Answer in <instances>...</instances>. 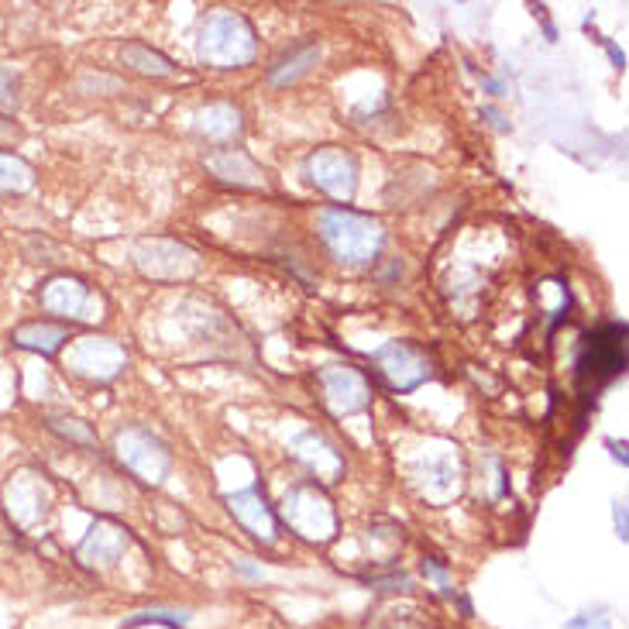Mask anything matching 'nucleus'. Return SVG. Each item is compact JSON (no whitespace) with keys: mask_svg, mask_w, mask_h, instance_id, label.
Returning a JSON list of instances; mask_svg holds the SVG:
<instances>
[{"mask_svg":"<svg viewBox=\"0 0 629 629\" xmlns=\"http://www.w3.org/2000/svg\"><path fill=\"white\" fill-rule=\"evenodd\" d=\"M45 427L55 434V437H63L76 447H97V434L94 427L86 424V419L79 416H66V413H55V416H45Z\"/></svg>","mask_w":629,"mask_h":629,"instance_id":"5701e85b","label":"nucleus"},{"mask_svg":"<svg viewBox=\"0 0 629 629\" xmlns=\"http://www.w3.org/2000/svg\"><path fill=\"white\" fill-rule=\"evenodd\" d=\"M458 458L455 455H437V451H427L424 465H419V486L430 499H451L458 492Z\"/></svg>","mask_w":629,"mask_h":629,"instance_id":"f3484780","label":"nucleus"},{"mask_svg":"<svg viewBox=\"0 0 629 629\" xmlns=\"http://www.w3.org/2000/svg\"><path fill=\"white\" fill-rule=\"evenodd\" d=\"M24 255L32 258V262H45V265H52V262H58L63 258V248H58L55 242H49V237H28L24 242Z\"/></svg>","mask_w":629,"mask_h":629,"instance_id":"393cba45","label":"nucleus"},{"mask_svg":"<svg viewBox=\"0 0 629 629\" xmlns=\"http://www.w3.org/2000/svg\"><path fill=\"white\" fill-rule=\"evenodd\" d=\"M626 327L622 323H612V327H603V331H595L591 338H585V354H582V379L591 385H603L606 379L619 375L622 365H626Z\"/></svg>","mask_w":629,"mask_h":629,"instance_id":"f8f14e48","label":"nucleus"},{"mask_svg":"<svg viewBox=\"0 0 629 629\" xmlns=\"http://www.w3.org/2000/svg\"><path fill=\"white\" fill-rule=\"evenodd\" d=\"M317 231H320V242L327 245V252H331L338 262H348V265L372 262L385 242L382 224L369 214H358V210H351V206L323 210L320 221H317Z\"/></svg>","mask_w":629,"mask_h":629,"instance_id":"f03ea898","label":"nucleus"},{"mask_svg":"<svg viewBox=\"0 0 629 629\" xmlns=\"http://www.w3.org/2000/svg\"><path fill=\"white\" fill-rule=\"evenodd\" d=\"M320 396H323L327 409L344 419V416L369 409L372 385L362 372L351 369V365H331V369L320 372Z\"/></svg>","mask_w":629,"mask_h":629,"instance_id":"9d476101","label":"nucleus"},{"mask_svg":"<svg viewBox=\"0 0 629 629\" xmlns=\"http://www.w3.org/2000/svg\"><path fill=\"white\" fill-rule=\"evenodd\" d=\"M114 451H117V461H121L135 478H141L145 486H159L172 468L162 440L152 437L148 430H141V427H128V430L117 434Z\"/></svg>","mask_w":629,"mask_h":629,"instance_id":"423d86ee","label":"nucleus"},{"mask_svg":"<svg viewBox=\"0 0 629 629\" xmlns=\"http://www.w3.org/2000/svg\"><path fill=\"white\" fill-rule=\"evenodd\" d=\"M206 169L214 172L221 183L242 186V190H265L262 166L252 156H245L242 148H221V152L206 156Z\"/></svg>","mask_w":629,"mask_h":629,"instance_id":"2eb2a0df","label":"nucleus"},{"mask_svg":"<svg viewBox=\"0 0 629 629\" xmlns=\"http://www.w3.org/2000/svg\"><path fill=\"white\" fill-rule=\"evenodd\" d=\"M282 520L296 536L310 544H327L338 536V513L317 486H299L282 499Z\"/></svg>","mask_w":629,"mask_h":629,"instance_id":"20e7f679","label":"nucleus"},{"mask_svg":"<svg viewBox=\"0 0 629 629\" xmlns=\"http://www.w3.org/2000/svg\"><path fill=\"white\" fill-rule=\"evenodd\" d=\"M128 547H131V533L125 526H117L114 520H97L79 541L76 561L83 567H94V572H107V567H114L128 554Z\"/></svg>","mask_w":629,"mask_h":629,"instance_id":"ddd939ff","label":"nucleus"},{"mask_svg":"<svg viewBox=\"0 0 629 629\" xmlns=\"http://www.w3.org/2000/svg\"><path fill=\"white\" fill-rule=\"evenodd\" d=\"M66 369L89 382H110L128 369V351L110 338H79L66 351Z\"/></svg>","mask_w":629,"mask_h":629,"instance_id":"0eeeda50","label":"nucleus"},{"mask_svg":"<svg viewBox=\"0 0 629 629\" xmlns=\"http://www.w3.org/2000/svg\"><path fill=\"white\" fill-rule=\"evenodd\" d=\"M227 509H231V516L255 536V541H262V544H276L279 541V520L255 489L227 495Z\"/></svg>","mask_w":629,"mask_h":629,"instance_id":"4468645a","label":"nucleus"},{"mask_svg":"<svg viewBox=\"0 0 629 629\" xmlns=\"http://www.w3.org/2000/svg\"><path fill=\"white\" fill-rule=\"evenodd\" d=\"M616 526H619V536L626 541V505L622 502H616Z\"/></svg>","mask_w":629,"mask_h":629,"instance_id":"cd10ccee","label":"nucleus"},{"mask_svg":"<svg viewBox=\"0 0 629 629\" xmlns=\"http://www.w3.org/2000/svg\"><path fill=\"white\" fill-rule=\"evenodd\" d=\"M131 258L152 282H186L200 273V255L175 237H141Z\"/></svg>","mask_w":629,"mask_h":629,"instance_id":"7ed1b4c3","label":"nucleus"},{"mask_svg":"<svg viewBox=\"0 0 629 629\" xmlns=\"http://www.w3.org/2000/svg\"><path fill=\"white\" fill-rule=\"evenodd\" d=\"M121 89V79L117 76H107V73H86L79 76V94H117Z\"/></svg>","mask_w":629,"mask_h":629,"instance_id":"a878e982","label":"nucleus"},{"mask_svg":"<svg viewBox=\"0 0 629 629\" xmlns=\"http://www.w3.org/2000/svg\"><path fill=\"white\" fill-rule=\"evenodd\" d=\"M242 128H245L242 110L234 104H206L196 114V131L210 141H231L242 135Z\"/></svg>","mask_w":629,"mask_h":629,"instance_id":"aec40b11","label":"nucleus"},{"mask_svg":"<svg viewBox=\"0 0 629 629\" xmlns=\"http://www.w3.org/2000/svg\"><path fill=\"white\" fill-rule=\"evenodd\" d=\"M11 341L24 351L55 354V351H63V344L70 341V331L63 323H52V320H32V323H21L11 334Z\"/></svg>","mask_w":629,"mask_h":629,"instance_id":"6ab92c4d","label":"nucleus"},{"mask_svg":"<svg viewBox=\"0 0 629 629\" xmlns=\"http://www.w3.org/2000/svg\"><path fill=\"white\" fill-rule=\"evenodd\" d=\"M0 502H4V513L11 516V523L18 530H35L49 505H52V486L49 478L35 468H21L8 478L4 486V495H0Z\"/></svg>","mask_w":629,"mask_h":629,"instance_id":"39448f33","label":"nucleus"},{"mask_svg":"<svg viewBox=\"0 0 629 629\" xmlns=\"http://www.w3.org/2000/svg\"><path fill=\"white\" fill-rule=\"evenodd\" d=\"M200 63L210 70H245L258 55L255 28L245 14L234 11H214L200 24V42H196Z\"/></svg>","mask_w":629,"mask_h":629,"instance_id":"f257e3e1","label":"nucleus"},{"mask_svg":"<svg viewBox=\"0 0 629 629\" xmlns=\"http://www.w3.org/2000/svg\"><path fill=\"white\" fill-rule=\"evenodd\" d=\"M35 186V169L14 152H0V193H28Z\"/></svg>","mask_w":629,"mask_h":629,"instance_id":"4be33fe9","label":"nucleus"},{"mask_svg":"<svg viewBox=\"0 0 629 629\" xmlns=\"http://www.w3.org/2000/svg\"><path fill=\"white\" fill-rule=\"evenodd\" d=\"M292 455L303 461V465L320 478V482H338L341 471H344L341 455H338L334 447L327 444L320 434H299V437L292 440Z\"/></svg>","mask_w":629,"mask_h":629,"instance_id":"dca6fc26","label":"nucleus"},{"mask_svg":"<svg viewBox=\"0 0 629 629\" xmlns=\"http://www.w3.org/2000/svg\"><path fill=\"white\" fill-rule=\"evenodd\" d=\"M375 369L379 375L388 382V388H396V393H409L419 382H427L434 365L424 348H416L409 341H393L385 344L379 354H375Z\"/></svg>","mask_w":629,"mask_h":629,"instance_id":"1a4fd4ad","label":"nucleus"},{"mask_svg":"<svg viewBox=\"0 0 629 629\" xmlns=\"http://www.w3.org/2000/svg\"><path fill=\"white\" fill-rule=\"evenodd\" d=\"M307 175H310V183L317 190H323L327 196H334L341 203L351 200L354 190H358V166H354V159L344 152V148H334V145L310 152Z\"/></svg>","mask_w":629,"mask_h":629,"instance_id":"9b49d317","label":"nucleus"},{"mask_svg":"<svg viewBox=\"0 0 629 629\" xmlns=\"http://www.w3.org/2000/svg\"><path fill=\"white\" fill-rule=\"evenodd\" d=\"M42 310L52 313V317H63V320H73V323H86V320H97L100 313V299L94 296L79 276H52L42 292Z\"/></svg>","mask_w":629,"mask_h":629,"instance_id":"6e6552de","label":"nucleus"},{"mask_svg":"<svg viewBox=\"0 0 629 629\" xmlns=\"http://www.w3.org/2000/svg\"><path fill=\"white\" fill-rule=\"evenodd\" d=\"M317 63H320V45L303 42V45L289 49L286 55H279L276 63L268 66V83H273V86H292L296 79H303Z\"/></svg>","mask_w":629,"mask_h":629,"instance_id":"a211bd4d","label":"nucleus"},{"mask_svg":"<svg viewBox=\"0 0 629 629\" xmlns=\"http://www.w3.org/2000/svg\"><path fill=\"white\" fill-rule=\"evenodd\" d=\"M21 100V76L14 66H0V114H11Z\"/></svg>","mask_w":629,"mask_h":629,"instance_id":"b1692460","label":"nucleus"},{"mask_svg":"<svg viewBox=\"0 0 629 629\" xmlns=\"http://www.w3.org/2000/svg\"><path fill=\"white\" fill-rule=\"evenodd\" d=\"M121 58H125V66L141 73V76H152V79H166V76H175V66H172V58L162 55L159 49H148L141 42H128L121 49Z\"/></svg>","mask_w":629,"mask_h":629,"instance_id":"412c9836","label":"nucleus"},{"mask_svg":"<svg viewBox=\"0 0 629 629\" xmlns=\"http://www.w3.org/2000/svg\"><path fill=\"white\" fill-rule=\"evenodd\" d=\"M424 575L430 578V582H437L444 591H451V578H447V572H444V567L430 557V561H424Z\"/></svg>","mask_w":629,"mask_h":629,"instance_id":"bb28decb","label":"nucleus"}]
</instances>
